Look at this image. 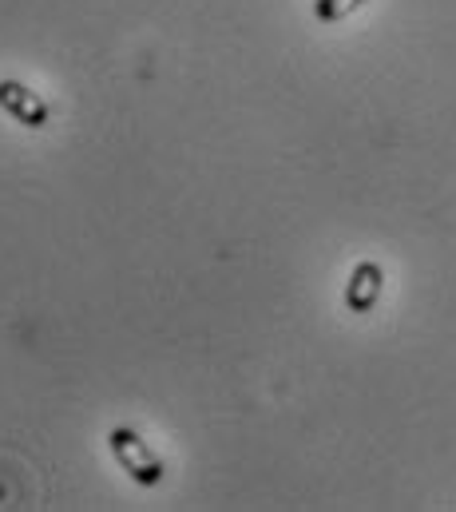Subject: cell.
I'll use <instances>...</instances> for the list:
<instances>
[{
	"mask_svg": "<svg viewBox=\"0 0 456 512\" xmlns=\"http://www.w3.org/2000/svg\"><path fill=\"white\" fill-rule=\"evenodd\" d=\"M108 449H112V457L119 461V469L135 481V485H143V489H155V485H163V461H159V453L135 433V429H127V425H115L112 433H108Z\"/></svg>",
	"mask_w": 456,
	"mask_h": 512,
	"instance_id": "6da1fadb",
	"label": "cell"
},
{
	"mask_svg": "<svg viewBox=\"0 0 456 512\" xmlns=\"http://www.w3.org/2000/svg\"><path fill=\"white\" fill-rule=\"evenodd\" d=\"M0 112H8L16 124L32 131L48 128V104L20 80H0Z\"/></svg>",
	"mask_w": 456,
	"mask_h": 512,
	"instance_id": "7a4b0ae2",
	"label": "cell"
},
{
	"mask_svg": "<svg viewBox=\"0 0 456 512\" xmlns=\"http://www.w3.org/2000/svg\"><path fill=\"white\" fill-rule=\"evenodd\" d=\"M381 286H385V270L373 258L357 262L349 282H345V310L349 314H369L377 306V298H381Z\"/></svg>",
	"mask_w": 456,
	"mask_h": 512,
	"instance_id": "3957f363",
	"label": "cell"
},
{
	"mask_svg": "<svg viewBox=\"0 0 456 512\" xmlns=\"http://www.w3.org/2000/svg\"><path fill=\"white\" fill-rule=\"evenodd\" d=\"M365 4L369 0H314V20L318 24H342L345 16H353Z\"/></svg>",
	"mask_w": 456,
	"mask_h": 512,
	"instance_id": "277c9868",
	"label": "cell"
}]
</instances>
